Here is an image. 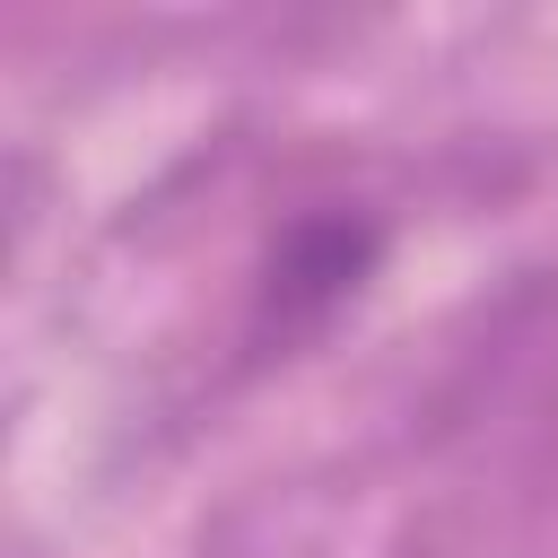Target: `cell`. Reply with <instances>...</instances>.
I'll return each instance as SVG.
<instances>
[{
    "mask_svg": "<svg viewBox=\"0 0 558 558\" xmlns=\"http://www.w3.org/2000/svg\"><path fill=\"white\" fill-rule=\"evenodd\" d=\"M366 262H375V235H366V227H340V218L296 227V235H288V253L270 262V323H279V331L323 323V314L357 288V270H366Z\"/></svg>",
    "mask_w": 558,
    "mask_h": 558,
    "instance_id": "1",
    "label": "cell"
}]
</instances>
